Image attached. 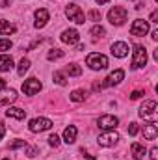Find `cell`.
I'll return each mask as SVG.
<instances>
[{
    "label": "cell",
    "instance_id": "obj_1",
    "mask_svg": "<svg viewBox=\"0 0 158 160\" xmlns=\"http://www.w3.org/2000/svg\"><path fill=\"white\" fill-rule=\"evenodd\" d=\"M86 63H87L89 69H93V71H102V69L108 67V58H106L104 54H101V52H91V54H87Z\"/></svg>",
    "mask_w": 158,
    "mask_h": 160
},
{
    "label": "cell",
    "instance_id": "obj_2",
    "mask_svg": "<svg viewBox=\"0 0 158 160\" xmlns=\"http://www.w3.org/2000/svg\"><path fill=\"white\" fill-rule=\"evenodd\" d=\"M145 63H147V48L143 45H136L134 52H132V63H130V67L132 69H141Z\"/></svg>",
    "mask_w": 158,
    "mask_h": 160
},
{
    "label": "cell",
    "instance_id": "obj_3",
    "mask_svg": "<svg viewBox=\"0 0 158 160\" xmlns=\"http://www.w3.org/2000/svg\"><path fill=\"white\" fill-rule=\"evenodd\" d=\"M65 15H67L69 21H73V22H77V24H84V22H86V15H84V11L80 9V6H77V4H67Z\"/></svg>",
    "mask_w": 158,
    "mask_h": 160
},
{
    "label": "cell",
    "instance_id": "obj_4",
    "mask_svg": "<svg viewBox=\"0 0 158 160\" xmlns=\"http://www.w3.org/2000/svg\"><path fill=\"white\" fill-rule=\"evenodd\" d=\"M126 17H128V13H126V9L121 8V6H114V8L108 11V21H110L112 24H116V26H121V24L126 21Z\"/></svg>",
    "mask_w": 158,
    "mask_h": 160
},
{
    "label": "cell",
    "instance_id": "obj_5",
    "mask_svg": "<svg viewBox=\"0 0 158 160\" xmlns=\"http://www.w3.org/2000/svg\"><path fill=\"white\" fill-rule=\"evenodd\" d=\"M28 128L32 132H45V130H50L52 128V121L47 119V118H34V119L28 123Z\"/></svg>",
    "mask_w": 158,
    "mask_h": 160
},
{
    "label": "cell",
    "instance_id": "obj_6",
    "mask_svg": "<svg viewBox=\"0 0 158 160\" xmlns=\"http://www.w3.org/2000/svg\"><path fill=\"white\" fill-rule=\"evenodd\" d=\"M149 32V21H143V19H136L130 26V34L136 36V38H141Z\"/></svg>",
    "mask_w": 158,
    "mask_h": 160
},
{
    "label": "cell",
    "instance_id": "obj_7",
    "mask_svg": "<svg viewBox=\"0 0 158 160\" xmlns=\"http://www.w3.org/2000/svg\"><path fill=\"white\" fill-rule=\"evenodd\" d=\"M117 142H119V134L114 132V130H106L104 134L99 136V145H102V147H114Z\"/></svg>",
    "mask_w": 158,
    "mask_h": 160
},
{
    "label": "cell",
    "instance_id": "obj_8",
    "mask_svg": "<svg viewBox=\"0 0 158 160\" xmlns=\"http://www.w3.org/2000/svg\"><path fill=\"white\" fill-rule=\"evenodd\" d=\"M97 125H99V128H102V130H114L119 125V119L116 116H102V118L97 119Z\"/></svg>",
    "mask_w": 158,
    "mask_h": 160
},
{
    "label": "cell",
    "instance_id": "obj_9",
    "mask_svg": "<svg viewBox=\"0 0 158 160\" xmlns=\"http://www.w3.org/2000/svg\"><path fill=\"white\" fill-rule=\"evenodd\" d=\"M41 82L37 78H28L22 82V91L26 93V95H36V93H39L41 91Z\"/></svg>",
    "mask_w": 158,
    "mask_h": 160
},
{
    "label": "cell",
    "instance_id": "obj_10",
    "mask_svg": "<svg viewBox=\"0 0 158 160\" xmlns=\"http://www.w3.org/2000/svg\"><path fill=\"white\" fill-rule=\"evenodd\" d=\"M123 78H125V71H123V69H116L114 73H110V75L106 77V80L102 82V88H108V86H117Z\"/></svg>",
    "mask_w": 158,
    "mask_h": 160
},
{
    "label": "cell",
    "instance_id": "obj_11",
    "mask_svg": "<svg viewBox=\"0 0 158 160\" xmlns=\"http://www.w3.org/2000/svg\"><path fill=\"white\" fill-rule=\"evenodd\" d=\"M158 136V125L155 121H149V123H145L143 125V138L145 140H151V142H155Z\"/></svg>",
    "mask_w": 158,
    "mask_h": 160
},
{
    "label": "cell",
    "instance_id": "obj_12",
    "mask_svg": "<svg viewBox=\"0 0 158 160\" xmlns=\"http://www.w3.org/2000/svg\"><path fill=\"white\" fill-rule=\"evenodd\" d=\"M62 41L67 43V45H77L80 41V34L75 30V28H67L62 32Z\"/></svg>",
    "mask_w": 158,
    "mask_h": 160
},
{
    "label": "cell",
    "instance_id": "obj_13",
    "mask_svg": "<svg viewBox=\"0 0 158 160\" xmlns=\"http://www.w3.org/2000/svg\"><path fill=\"white\" fill-rule=\"evenodd\" d=\"M48 19H50V13L45 8H41V9L36 11V22H34V26L36 28H45L47 22H48Z\"/></svg>",
    "mask_w": 158,
    "mask_h": 160
},
{
    "label": "cell",
    "instance_id": "obj_14",
    "mask_svg": "<svg viewBox=\"0 0 158 160\" xmlns=\"http://www.w3.org/2000/svg\"><path fill=\"white\" fill-rule=\"evenodd\" d=\"M156 112V101H145L141 106H140V118H149Z\"/></svg>",
    "mask_w": 158,
    "mask_h": 160
},
{
    "label": "cell",
    "instance_id": "obj_15",
    "mask_svg": "<svg viewBox=\"0 0 158 160\" xmlns=\"http://www.w3.org/2000/svg\"><path fill=\"white\" fill-rule=\"evenodd\" d=\"M112 54H114L116 58H125V56L128 54V45H126L125 41H116V43L112 45Z\"/></svg>",
    "mask_w": 158,
    "mask_h": 160
},
{
    "label": "cell",
    "instance_id": "obj_16",
    "mask_svg": "<svg viewBox=\"0 0 158 160\" xmlns=\"http://www.w3.org/2000/svg\"><path fill=\"white\" fill-rule=\"evenodd\" d=\"M130 151H132V160H141L145 157V153H147L145 145L143 143H138V142L130 145Z\"/></svg>",
    "mask_w": 158,
    "mask_h": 160
},
{
    "label": "cell",
    "instance_id": "obj_17",
    "mask_svg": "<svg viewBox=\"0 0 158 160\" xmlns=\"http://www.w3.org/2000/svg\"><path fill=\"white\" fill-rule=\"evenodd\" d=\"M77 134H78L77 127H75V125H69V127L63 130V142H65V143H75Z\"/></svg>",
    "mask_w": 158,
    "mask_h": 160
},
{
    "label": "cell",
    "instance_id": "obj_18",
    "mask_svg": "<svg viewBox=\"0 0 158 160\" xmlns=\"http://www.w3.org/2000/svg\"><path fill=\"white\" fill-rule=\"evenodd\" d=\"M6 116L7 118H13V119H24L26 118V112L22 108H17V106H9L6 110Z\"/></svg>",
    "mask_w": 158,
    "mask_h": 160
},
{
    "label": "cell",
    "instance_id": "obj_19",
    "mask_svg": "<svg viewBox=\"0 0 158 160\" xmlns=\"http://www.w3.org/2000/svg\"><path fill=\"white\" fill-rule=\"evenodd\" d=\"M13 69V58L7 56V54H2L0 56V71L6 73V71H11Z\"/></svg>",
    "mask_w": 158,
    "mask_h": 160
},
{
    "label": "cell",
    "instance_id": "obj_20",
    "mask_svg": "<svg viewBox=\"0 0 158 160\" xmlns=\"http://www.w3.org/2000/svg\"><path fill=\"white\" fill-rule=\"evenodd\" d=\"M17 99V91L15 89H9V91H6L4 95H0V104H9V102H13Z\"/></svg>",
    "mask_w": 158,
    "mask_h": 160
},
{
    "label": "cell",
    "instance_id": "obj_21",
    "mask_svg": "<svg viewBox=\"0 0 158 160\" xmlns=\"http://www.w3.org/2000/svg\"><path fill=\"white\" fill-rule=\"evenodd\" d=\"M15 32V26L9 24V21H0V36H9Z\"/></svg>",
    "mask_w": 158,
    "mask_h": 160
},
{
    "label": "cell",
    "instance_id": "obj_22",
    "mask_svg": "<svg viewBox=\"0 0 158 160\" xmlns=\"http://www.w3.org/2000/svg\"><path fill=\"white\" fill-rule=\"evenodd\" d=\"M30 69V60L28 58H22L21 62H19V67H17V73L21 75V77H24V73Z\"/></svg>",
    "mask_w": 158,
    "mask_h": 160
},
{
    "label": "cell",
    "instance_id": "obj_23",
    "mask_svg": "<svg viewBox=\"0 0 158 160\" xmlns=\"http://www.w3.org/2000/svg\"><path fill=\"white\" fill-rule=\"evenodd\" d=\"M86 91L84 89H75L73 93H71V101L73 102H82V101H86Z\"/></svg>",
    "mask_w": 158,
    "mask_h": 160
},
{
    "label": "cell",
    "instance_id": "obj_24",
    "mask_svg": "<svg viewBox=\"0 0 158 160\" xmlns=\"http://www.w3.org/2000/svg\"><path fill=\"white\" fill-rule=\"evenodd\" d=\"M60 58H63V50H60V48H50L47 54V60H50V62L60 60Z\"/></svg>",
    "mask_w": 158,
    "mask_h": 160
},
{
    "label": "cell",
    "instance_id": "obj_25",
    "mask_svg": "<svg viewBox=\"0 0 158 160\" xmlns=\"http://www.w3.org/2000/svg\"><path fill=\"white\" fill-rule=\"evenodd\" d=\"M91 36H93V38H104V36H106V30H104V26H101V24H95V26L91 28Z\"/></svg>",
    "mask_w": 158,
    "mask_h": 160
},
{
    "label": "cell",
    "instance_id": "obj_26",
    "mask_svg": "<svg viewBox=\"0 0 158 160\" xmlns=\"http://www.w3.org/2000/svg\"><path fill=\"white\" fill-rule=\"evenodd\" d=\"M67 75H69V77H80V75H82V69H80V65H77V63H71V65H67Z\"/></svg>",
    "mask_w": 158,
    "mask_h": 160
},
{
    "label": "cell",
    "instance_id": "obj_27",
    "mask_svg": "<svg viewBox=\"0 0 158 160\" xmlns=\"http://www.w3.org/2000/svg\"><path fill=\"white\" fill-rule=\"evenodd\" d=\"M54 82H56L58 86H65V84H67L65 75H63V73H60V71H56V73H54Z\"/></svg>",
    "mask_w": 158,
    "mask_h": 160
},
{
    "label": "cell",
    "instance_id": "obj_28",
    "mask_svg": "<svg viewBox=\"0 0 158 160\" xmlns=\"http://www.w3.org/2000/svg\"><path fill=\"white\" fill-rule=\"evenodd\" d=\"M87 17H89V21H95V22H99V21H101V13H99L97 9H91V11L87 13Z\"/></svg>",
    "mask_w": 158,
    "mask_h": 160
},
{
    "label": "cell",
    "instance_id": "obj_29",
    "mask_svg": "<svg viewBox=\"0 0 158 160\" xmlns=\"http://www.w3.org/2000/svg\"><path fill=\"white\" fill-rule=\"evenodd\" d=\"M138 130H140L138 123H136V121H132V123L128 125V134H130V136H136V134H138Z\"/></svg>",
    "mask_w": 158,
    "mask_h": 160
},
{
    "label": "cell",
    "instance_id": "obj_30",
    "mask_svg": "<svg viewBox=\"0 0 158 160\" xmlns=\"http://www.w3.org/2000/svg\"><path fill=\"white\" fill-rule=\"evenodd\" d=\"M48 145L58 147V145H60V138H58L56 134H50V136H48Z\"/></svg>",
    "mask_w": 158,
    "mask_h": 160
},
{
    "label": "cell",
    "instance_id": "obj_31",
    "mask_svg": "<svg viewBox=\"0 0 158 160\" xmlns=\"http://www.w3.org/2000/svg\"><path fill=\"white\" fill-rule=\"evenodd\" d=\"M21 147H26V142H24V140H17V142H13V143L9 145L11 151H13V149H21Z\"/></svg>",
    "mask_w": 158,
    "mask_h": 160
},
{
    "label": "cell",
    "instance_id": "obj_32",
    "mask_svg": "<svg viewBox=\"0 0 158 160\" xmlns=\"http://www.w3.org/2000/svg\"><path fill=\"white\" fill-rule=\"evenodd\" d=\"M11 45H13V43L9 39H0V50H9Z\"/></svg>",
    "mask_w": 158,
    "mask_h": 160
},
{
    "label": "cell",
    "instance_id": "obj_33",
    "mask_svg": "<svg viewBox=\"0 0 158 160\" xmlns=\"http://www.w3.org/2000/svg\"><path fill=\"white\" fill-rule=\"evenodd\" d=\"M26 157H37V147H26Z\"/></svg>",
    "mask_w": 158,
    "mask_h": 160
},
{
    "label": "cell",
    "instance_id": "obj_34",
    "mask_svg": "<svg viewBox=\"0 0 158 160\" xmlns=\"http://www.w3.org/2000/svg\"><path fill=\"white\" fill-rule=\"evenodd\" d=\"M140 97H143V91H140V89H136V91L130 93V99H132V101H136V99H140Z\"/></svg>",
    "mask_w": 158,
    "mask_h": 160
},
{
    "label": "cell",
    "instance_id": "obj_35",
    "mask_svg": "<svg viewBox=\"0 0 158 160\" xmlns=\"http://www.w3.org/2000/svg\"><path fill=\"white\" fill-rule=\"evenodd\" d=\"M151 160H158V147L151 149Z\"/></svg>",
    "mask_w": 158,
    "mask_h": 160
},
{
    "label": "cell",
    "instance_id": "obj_36",
    "mask_svg": "<svg viewBox=\"0 0 158 160\" xmlns=\"http://www.w3.org/2000/svg\"><path fill=\"white\" fill-rule=\"evenodd\" d=\"M149 21H151V22H158V11H156V9H155V11L151 13V17H149Z\"/></svg>",
    "mask_w": 158,
    "mask_h": 160
},
{
    "label": "cell",
    "instance_id": "obj_37",
    "mask_svg": "<svg viewBox=\"0 0 158 160\" xmlns=\"http://www.w3.org/2000/svg\"><path fill=\"white\" fill-rule=\"evenodd\" d=\"M4 134H6V125H4V123H0V140L4 138Z\"/></svg>",
    "mask_w": 158,
    "mask_h": 160
},
{
    "label": "cell",
    "instance_id": "obj_38",
    "mask_svg": "<svg viewBox=\"0 0 158 160\" xmlns=\"http://www.w3.org/2000/svg\"><path fill=\"white\" fill-rule=\"evenodd\" d=\"M2 89H6V80L4 78H0V91H2Z\"/></svg>",
    "mask_w": 158,
    "mask_h": 160
},
{
    "label": "cell",
    "instance_id": "obj_39",
    "mask_svg": "<svg viewBox=\"0 0 158 160\" xmlns=\"http://www.w3.org/2000/svg\"><path fill=\"white\" fill-rule=\"evenodd\" d=\"M151 38H153V41H158V30H153V36Z\"/></svg>",
    "mask_w": 158,
    "mask_h": 160
},
{
    "label": "cell",
    "instance_id": "obj_40",
    "mask_svg": "<svg viewBox=\"0 0 158 160\" xmlns=\"http://www.w3.org/2000/svg\"><path fill=\"white\" fill-rule=\"evenodd\" d=\"M86 158H87V160H95V157H91V155H86Z\"/></svg>",
    "mask_w": 158,
    "mask_h": 160
},
{
    "label": "cell",
    "instance_id": "obj_41",
    "mask_svg": "<svg viewBox=\"0 0 158 160\" xmlns=\"http://www.w3.org/2000/svg\"><path fill=\"white\" fill-rule=\"evenodd\" d=\"M97 2H99V4H106L108 0H97Z\"/></svg>",
    "mask_w": 158,
    "mask_h": 160
},
{
    "label": "cell",
    "instance_id": "obj_42",
    "mask_svg": "<svg viewBox=\"0 0 158 160\" xmlns=\"http://www.w3.org/2000/svg\"><path fill=\"white\" fill-rule=\"evenodd\" d=\"M2 160H9V158H2Z\"/></svg>",
    "mask_w": 158,
    "mask_h": 160
}]
</instances>
